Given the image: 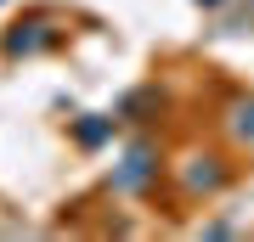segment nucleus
Masks as SVG:
<instances>
[{"instance_id": "f257e3e1", "label": "nucleus", "mask_w": 254, "mask_h": 242, "mask_svg": "<svg viewBox=\"0 0 254 242\" xmlns=\"http://www.w3.org/2000/svg\"><path fill=\"white\" fill-rule=\"evenodd\" d=\"M147 163H153V158H147V146H136V152H130V169H125V175H119V180H113V186H119V192H136V186H141V180H147Z\"/></svg>"}]
</instances>
